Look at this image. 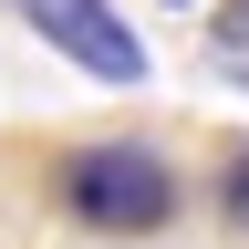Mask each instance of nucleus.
Masks as SVG:
<instances>
[{
	"label": "nucleus",
	"mask_w": 249,
	"mask_h": 249,
	"mask_svg": "<svg viewBox=\"0 0 249 249\" xmlns=\"http://www.w3.org/2000/svg\"><path fill=\"white\" fill-rule=\"evenodd\" d=\"M208 73L249 93V0H218L208 11Z\"/></svg>",
	"instance_id": "7ed1b4c3"
},
{
	"label": "nucleus",
	"mask_w": 249,
	"mask_h": 249,
	"mask_svg": "<svg viewBox=\"0 0 249 249\" xmlns=\"http://www.w3.org/2000/svg\"><path fill=\"white\" fill-rule=\"evenodd\" d=\"M177 11H187V0H177Z\"/></svg>",
	"instance_id": "39448f33"
},
{
	"label": "nucleus",
	"mask_w": 249,
	"mask_h": 249,
	"mask_svg": "<svg viewBox=\"0 0 249 249\" xmlns=\"http://www.w3.org/2000/svg\"><path fill=\"white\" fill-rule=\"evenodd\" d=\"M52 197L93 239H156L177 218V166L156 145H135V135H104V145H73V156H62Z\"/></svg>",
	"instance_id": "f257e3e1"
},
{
	"label": "nucleus",
	"mask_w": 249,
	"mask_h": 249,
	"mask_svg": "<svg viewBox=\"0 0 249 249\" xmlns=\"http://www.w3.org/2000/svg\"><path fill=\"white\" fill-rule=\"evenodd\" d=\"M218 218H229V229L249 239V145L229 156V166H218Z\"/></svg>",
	"instance_id": "20e7f679"
},
{
	"label": "nucleus",
	"mask_w": 249,
	"mask_h": 249,
	"mask_svg": "<svg viewBox=\"0 0 249 249\" xmlns=\"http://www.w3.org/2000/svg\"><path fill=\"white\" fill-rule=\"evenodd\" d=\"M11 11L42 31L73 73H93V83H145L156 73V62H145V31L124 21L114 0H11Z\"/></svg>",
	"instance_id": "f03ea898"
}]
</instances>
